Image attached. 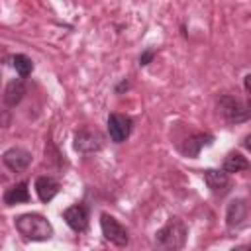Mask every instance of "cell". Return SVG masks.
<instances>
[{
	"label": "cell",
	"instance_id": "12",
	"mask_svg": "<svg viewBox=\"0 0 251 251\" xmlns=\"http://www.w3.org/2000/svg\"><path fill=\"white\" fill-rule=\"evenodd\" d=\"M35 192L41 202H49L59 192V182L53 176H37L35 178Z\"/></svg>",
	"mask_w": 251,
	"mask_h": 251
},
{
	"label": "cell",
	"instance_id": "8",
	"mask_svg": "<svg viewBox=\"0 0 251 251\" xmlns=\"http://www.w3.org/2000/svg\"><path fill=\"white\" fill-rule=\"evenodd\" d=\"M204 180L208 184V188L218 194V196H224L226 192H229L231 188V180H229V175L226 171H216V169H208L204 171Z\"/></svg>",
	"mask_w": 251,
	"mask_h": 251
},
{
	"label": "cell",
	"instance_id": "4",
	"mask_svg": "<svg viewBox=\"0 0 251 251\" xmlns=\"http://www.w3.org/2000/svg\"><path fill=\"white\" fill-rule=\"evenodd\" d=\"M100 227H102V235L110 241V243H114V245H118V247H126L127 245V229L114 218V216H110V214H102L100 216Z\"/></svg>",
	"mask_w": 251,
	"mask_h": 251
},
{
	"label": "cell",
	"instance_id": "9",
	"mask_svg": "<svg viewBox=\"0 0 251 251\" xmlns=\"http://www.w3.org/2000/svg\"><path fill=\"white\" fill-rule=\"evenodd\" d=\"M63 220L67 222V226L75 231H84L86 226H88V210L82 206V204H75V206H69L65 212H63Z\"/></svg>",
	"mask_w": 251,
	"mask_h": 251
},
{
	"label": "cell",
	"instance_id": "5",
	"mask_svg": "<svg viewBox=\"0 0 251 251\" xmlns=\"http://www.w3.org/2000/svg\"><path fill=\"white\" fill-rule=\"evenodd\" d=\"M102 147V137L96 129H90V127H82L75 133V149L78 153H96L98 149Z\"/></svg>",
	"mask_w": 251,
	"mask_h": 251
},
{
	"label": "cell",
	"instance_id": "22",
	"mask_svg": "<svg viewBox=\"0 0 251 251\" xmlns=\"http://www.w3.org/2000/svg\"><path fill=\"white\" fill-rule=\"evenodd\" d=\"M249 251H251V245H249Z\"/></svg>",
	"mask_w": 251,
	"mask_h": 251
},
{
	"label": "cell",
	"instance_id": "19",
	"mask_svg": "<svg viewBox=\"0 0 251 251\" xmlns=\"http://www.w3.org/2000/svg\"><path fill=\"white\" fill-rule=\"evenodd\" d=\"M127 86H129V84H127V80H122V82L118 84V88H116V92H122V90H124V88H127Z\"/></svg>",
	"mask_w": 251,
	"mask_h": 251
},
{
	"label": "cell",
	"instance_id": "10",
	"mask_svg": "<svg viewBox=\"0 0 251 251\" xmlns=\"http://www.w3.org/2000/svg\"><path fill=\"white\" fill-rule=\"evenodd\" d=\"M212 141H214V135H210V133H194V135H190L188 139H184V143L180 145V151H182V155L194 159V157H198V153H200L206 145H210Z\"/></svg>",
	"mask_w": 251,
	"mask_h": 251
},
{
	"label": "cell",
	"instance_id": "15",
	"mask_svg": "<svg viewBox=\"0 0 251 251\" xmlns=\"http://www.w3.org/2000/svg\"><path fill=\"white\" fill-rule=\"evenodd\" d=\"M249 161L241 155V153H227V157L224 159V171L226 173H239V171H245L249 169Z\"/></svg>",
	"mask_w": 251,
	"mask_h": 251
},
{
	"label": "cell",
	"instance_id": "14",
	"mask_svg": "<svg viewBox=\"0 0 251 251\" xmlns=\"http://www.w3.org/2000/svg\"><path fill=\"white\" fill-rule=\"evenodd\" d=\"M245 214H247V206H245V202L243 200H233V202H229V206H227V212H226V220H227V226L229 227H235V226H239L243 220H245Z\"/></svg>",
	"mask_w": 251,
	"mask_h": 251
},
{
	"label": "cell",
	"instance_id": "11",
	"mask_svg": "<svg viewBox=\"0 0 251 251\" xmlns=\"http://www.w3.org/2000/svg\"><path fill=\"white\" fill-rule=\"evenodd\" d=\"M24 94H25V84H24V80H22V78H14V80H10V82L6 84V88H4V104H6L8 108H14V106H18V104L22 102Z\"/></svg>",
	"mask_w": 251,
	"mask_h": 251
},
{
	"label": "cell",
	"instance_id": "18",
	"mask_svg": "<svg viewBox=\"0 0 251 251\" xmlns=\"http://www.w3.org/2000/svg\"><path fill=\"white\" fill-rule=\"evenodd\" d=\"M243 86H245V90H247V94L251 96V73H249V75H247V76L243 78Z\"/></svg>",
	"mask_w": 251,
	"mask_h": 251
},
{
	"label": "cell",
	"instance_id": "1",
	"mask_svg": "<svg viewBox=\"0 0 251 251\" xmlns=\"http://www.w3.org/2000/svg\"><path fill=\"white\" fill-rule=\"evenodd\" d=\"M188 229L180 218H171L161 229L155 233V249L157 251H180L186 243Z\"/></svg>",
	"mask_w": 251,
	"mask_h": 251
},
{
	"label": "cell",
	"instance_id": "6",
	"mask_svg": "<svg viewBox=\"0 0 251 251\" xmlns=\"http://www.w3.org/2000/svg\"><path fill=\"white\" fill-rule=\"evenodd\" d=\"M131 131V118L124 114H110L108 116V133L114 143H122L127 139Z\"/></svg>",
	"mask_w": 251,
	"mask_h": 251
},
{
	"label": "cell",
	"instance_id": "20",
	"mask_svg": "<svg viewBox=\"0 0 251 251\" xmlns=\"http://www.w3.org/2000/svg\"><path fill=\"white\" fill-rule=\"evenodd\" d=\"M243 145H245V147H247V149L251 151V135H247V137L243 139Z\"/></svg>",
	"mask_w": 251,
	"mask_h": 251
},
{
	"label": "cell",
	"instance_id": "21",
	"mask_svg": "<svg viewBox=\"0 0 251 251\" xmlns=\"http://www.w3.org/2000/svg\"><path fill=\"white\" fill-rule=\"evenodd\" d=\"M231 251H249V247H233Z\"/></svg>",
	"mask_w": 251,
	"mask_h": 251
},
{
	"label": "cell",
	"instance_id": "2",
	"mask_svg": "<svg viewBox=\"0 0 251 251\" xmlns=\"http://www.w3.org/2000/svg\"><path fill=\"white\" fill-rule=\"evenodd\" d=\"M16 229L31 241H47L53 235V227L41 214H22L14 220Z\"/></svg>",
	"mask_w": 251,
	"mask_h": 251
},
{
	"label": "cell",
	"instance_id": "17",
	"mask_svg": "<svg viewBox=\"0 0 251 251\" xmlns=\"http://www.w3.org/2000/svg\"><path fill=\"white\" fill-rule=\"evenodd\" d=\"M155 53H157L155 49H145V51H143V53L139 55V65H141V67H145V65H149V63L153 61V57H155Z\"/></svg>",
	"mask_w": 251,
	"mask_h": 251
},
{
	"label": "cell",
	"instance_id": "3",
	"mask_svg": "<svg viewBox=\"0 0 251 251\" xmlns=\"http://www.w3.org/2000/svg\"><path fill=\"white\" fill-rule=\"evenodd\" d=\"M218 110L229 124H241L251 120V100H241V98L224 94L218 100Z\"/></svg>",
	"mask_w": 251,
	"mask_h": 251
},
{
	"label": "cell",
	"instance_id": "13",
	"mask_svg": "<svg viewBox=\"0 0 251 251\" xmlns=\"http://www.w3.org/2000/svg\"><path fill=\"white\" fill-rule=\"evenodd\" d=\"M24 202H29V192H27V182H25V180H22V182L10 186V188L4 192V204H6V206L24 204Z\"/></svg>",
	"mask_w": 251,
	"mask_h": 251
},
{
	"label": "cell",
	"instance_id": "16",
	"mask_svg": "<svg viewBox=\"0 0 251 251\" xmlns=\"http://www.w3.org/2000/svg\"><path fill=\"white\" fill-rule=\"evenodd\" d=\"M12 65H14V69H16V73L24 78V76H27L31 71H33V63H31V59L27 57V55H14L12 57Z\"/></svg>",
	"mask_w": 251,
	"mask_h": 251
},
{
	"label": "cell",
	"instance_id": "7",
	"mask_svg": "<svg viewBox=\"0 0 251 251\" xmlns=\"http://www.w3.org/2000/svg\"><path fill=\"white\" fill-rule=\"evenodd\" d=\"M2 161H4V165L10 171H16L18 173V171L27 169V165L31 163V153L25 151V149H22V147H10V149L4 151Z\"/></svg>",
	"mask_w": 251,
	"mask_h": 251
}]
</instances>
